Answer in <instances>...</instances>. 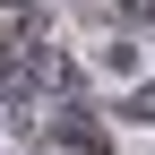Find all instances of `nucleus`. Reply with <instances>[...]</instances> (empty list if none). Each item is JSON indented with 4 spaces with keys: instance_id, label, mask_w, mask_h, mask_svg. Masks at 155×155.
<instances>
[{
    "instance_id": "nucleus-1",
    "label": "nucleus",
    "mask_w": 155,
    "mask_h": 155,
    "mask_svg": "<svg viewBox=\"0 0 155 155\" xmlns=\"http://www.w3.org/2000/svg\"><path fill=\"white\" fill-rule=\"evenodd\" d=\"M61 147H69V155H104V129H95V112H61Z\"/></svg>"
}]
</instances>
